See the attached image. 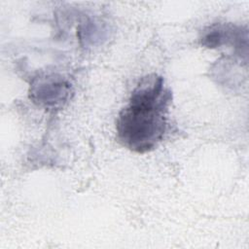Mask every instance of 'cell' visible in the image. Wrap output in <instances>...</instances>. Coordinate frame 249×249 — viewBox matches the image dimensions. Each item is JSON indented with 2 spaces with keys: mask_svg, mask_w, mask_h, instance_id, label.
I'll return each instance as SVG.
<instances>
[{
  "mask_svg": "<svg viewBox=\"0 0 249 249\" xmlns=\"http://www.w3.org/2000/svg\"><path fill=\"white\" fill-rule=\"evenodd\" d=\"M171 99L172 93L164 86L162 77L153 74L143 78L117 120L122 144L137 153L153 150L166 131Z\"/></svg>",
  "mask_w": 249,
  "mask_h": 249,
  "instance_id": "1",
  "label": "cell"
}]
</instances>
